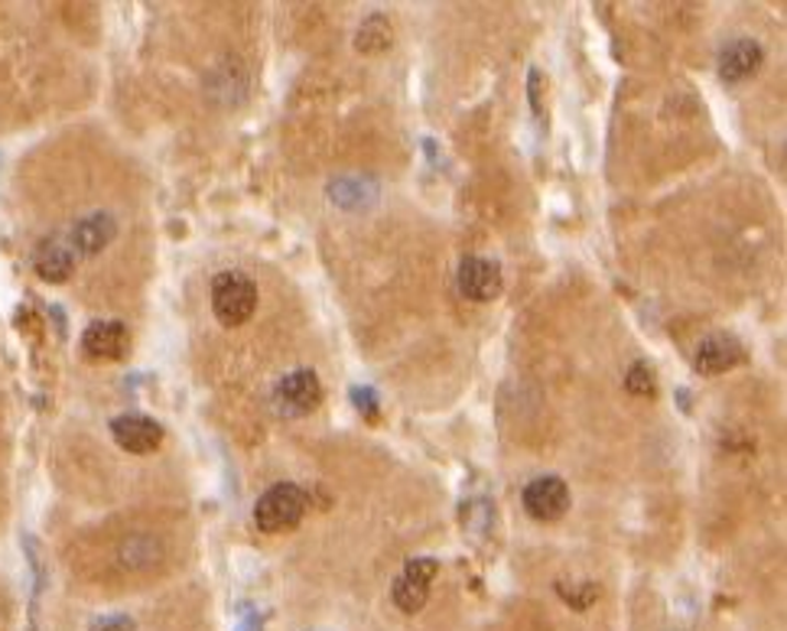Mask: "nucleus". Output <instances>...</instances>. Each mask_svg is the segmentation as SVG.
Returning a JSON list of instances; mask_svg holds the SVG:
<instances>
[{
  "label": "nucleus",
  "instance_id": "nucleus-13",
  "mask_svg": "<svg viewBox=\"0 0 787 631\" xmlns=\"http://www.w3.org/2000/svg\"><path fill=\"white\" fill-rule=\"evenodd\" d=\"M358 53H368V56H374V53H384L387 46H391V23L384 20V17H368L364 23H361V30H358V40H356Z\"/></svg>",
  "mask_w": 787,
  "mask_h": 631
},
{
  "label": "nucleus",
  "instance_id": "nucleus-12",
  "mask_svg": "<svg viewBox=\"0 0 787 631\" xmlns=\"http://www.w3.org/2000/svg\"><path fill=\"white\" fill-rule=\"evenodd\" d=\"M33 268L43 281L50 283H63L69 281L72 268H75V251L72 244H63V241H43L33 254Z\"/></svg>",
  "mask_w": 787,
  "mask_h": 631
},
{
  "label": "nucleus",
  "instance_id": "nucleus-10",
  "mask_svg": "<svg viewBox=\"0 0 787 631\" xmlns=\"http://www.w3.org/2000/svg\"><path fill=\"white\" fill-rule=\"evenodd\" d=\"M114 235H118V221L108 211H91V215L75 221V228H72V251L81 254V258L101 254L114 241Z\"/></svg>",
  "mask_w": 787,
  "mask_h": 631
},
{
  "label": "nucleus",
  "instance_id": "nucleus-9",
  "mask_svg": "<svg viewBox=\"0 0 787 631\" xmlns=\"http://www.w3.org/2000/svg\"><path fill=\"white\" fill-rule=\"evenodd\" d=\"M501 271L495 261L489 258H466L459 264V290L462 296H469L472 303H492L501 293Z\"/></svg>",
  "mask_w": 787,
  "mask_h": 631
},
{
  "label": "nucleus",
  "instance_id": "nucleus-3",
  "mask_svg": "<svg viewBox=\"0 0 787 631\" xmlns=\"http://www.w3.org/2000/svg\"><path fill=\"white\" fill-rule=\"evenodd\" d=\"M323 401V384L316 378V371L309 368H296L284 374L274 388V404L284 417H303L313 414Z\"/></svg>",
  "mask_w": 787,
  "mask_h": 631
},
{
  "label": "nucleus",
  "instance_id": "nucleus-14",
  "mask_svg": "<svg viewBox=\"0 0 787 631\" xmlns=\"http://www.w3.org/2000/svg\"><path fill=\"white\" fill-rule=\"evenodd\" d=\"M625 388L628 394H638V398H654L657 391V381H654V368L647 361H635L625 374Z\"/></svg>",
  "mask_w": 787,
  "mask_h": 631
},
{
  "label": "nucleus",
  "instance_id": "nucleus-16",
  "mask_svg": "<svg viewBox=\"0 0 787 631\" xmlns=\"http://www.w3.org/2000/svg\"><path fill=\"white\" fill-rule=\"evenodd\" d=\"M352 398H356L358 411H364L368 417H374V414H378V398H374V391H368V388H356V391H352Z\"/></svg>",
  "mask_w": 787,
  "mask_h": 631
},
{
  "label": "nucleus",
  "instance_id": "nucleus-2",
  "mask_svg": "<svg viewBox=\"0 0 787 631\" xmlns=\"http://www.w3.org/2000/svg\"><path fill=\"white\" fill-rule=\"evenodd\" d=\"M212 309L225 326H241L258 309V286L238 271H225L212 283Z\"/></svg>",
  "mask_w": 787,
  "mask_h": 631
},
{
  "label": "nucleus",
  "instance_id": "nucleus-5",
  "mask_svg": "<svg viewBox=\"0 0 787 631\" xmlns=\"http://www.w3.org/2000/svg\"><path fill=\"white\" fill-rule=\"evenodd\" d=\"M521 501L534 521H560L570 508V489L557 476H540L524 489Z\"/></svg>",
  "mask_w": 787,
  "mask_h": 631
},
{
  "label": "nucleus",
  "instance_id": "nucleus-8",
  "mask_svg": "<svg viewBox=\"0 0 787 631\" xmlns=\"http://www.w3.org/2000/svg\"><path fill=\"white\" fill-rule=\"evenodd\" d=\"M111 436L121 449H128L134 456H146L163 443V426L143 414H121L111 421Z\"/></svg>",
  "mask_w": 787,
  "mask_h": 631
},
{
  "label": "nucleus",
  "instance_id": "nucleus-15",
  "mask_svg": "<svg viewBox=\"0 0 787 631\" xmlns=\"http://www.w3.org/2000/svg\"><path fill=\"white\" fill-rule=\"evenodd\" d=\"M91 631H138L131 616H101L91 622Z\"/></svg>",
  "mask_w": 787,
  "mask_h": 631
},
{
  "label": "nucleus",
  "instance_id": "nucleus-11",
  "mask_svg": "<svg viewBox=\"0 0 787 631\" xmlns=\"http://www.w3.org/2000/svg\"><path fill=\"white\" fill-rule=\"evenodd\" d=\"M765 63V50L755 40H732L722 53H719V75L722 81L735 85L752 78Z\"/></svg>",
  "mask_w": 787,
  "mask_h": 631
},
{
  "label": "nucleus",
  "instance_id": "nucleus-7",
  "mask_svg": "<svg viewBox=\"0 0 787 631\" xmlns=\"http://www.w3.org/2000/svg\"><path fill=\"white\" fill-rule=\"evenodd\" d=\"M128 346H131V336H128L124 323H118V319H98L81 333V351L91 361H118V358H124Z\"/></svg>",
  "mask_w": 787,
  "mask_h": 631
},
{
  "label": "nucleus",
  "instance_id": "nucleus-1",
  "mask_svg": "<svg viewBox=\"0 0 787 631\" xmlns=\"http://www.w3.org/2000/svg\"><path fill=\"white\" fill-rule=\"evenodd\" d=\"M303 511H306V491L293 486V482H281V486L267 489L258 498L254 524L264 534H284V531L299 524Z\"/></svg>",
  "mask_w": 787,
  "mask_h": 631
},
{
  "label": "nucleus",
  "instance_id": "nucleus-4",
  "mask_svg": "<svg viewBox=\"0 0 787 631\" xmlns=\"http://www.w3.org/2000/svg\"><path fill=\"white\" fill-rule=\"evenodd\" d=\"M436 573H439V563L433 561V557H417V561L407 563L404 573H401V576L394 579V586H391L394 606H397L401 612H407V616L420 612V609L427 606L429 586H433Z\"/></svg>",
  "mask_w": 787,
  "mask_h": 631
},
{
  "label": "nucleus",
  "instance_id": "nucleus-6",
  "mask_svg": "<svg viewBox=\"0 0 787 631\" xmlns=\"http://www.w3.org/2000/svg\"><path fill=\"white\" fill-rule=\"evenodd\" d=\"M742 361H745V349H742V342H739L735 336H729V333L707 336V339L697 346V355H693L697 371L707 374V378L725 374V371H732V368L742 365Z\"/></svg>",
  "mask_w": 787,
  "mask_h": 631
}]
</instances>
